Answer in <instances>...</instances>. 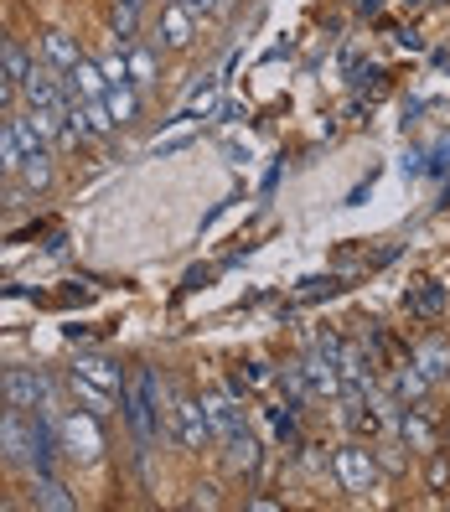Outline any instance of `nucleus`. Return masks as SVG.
Here are the masks:
<instances>
[{"instance_id": "7ed1b4c3", "label": "nucleus", "mask_w": 450, "mask_h": 512, "mask_svg": "<svg viewBox=\"0 0 450 512\" xmlns=\"http://www.w3.org/2000/svg\"><path fill=\"white\" fill-rule=\"evenodd\" d=\"M171 430L176 440H182V450H192V456H202V450H213V419H207L202 399H187V394H176V409H171Z\"/></svg>"}, {"instance_id": "6e6552de", "label": "nucleus", "mask_w": 450, "mask_h": 512, "mask_svg": "<svg viewBox=\"0 0 450 512\" xmlns=\"http://www.w3.org/2000/svg\"><path fill=\"white\" fill-rule=\"evenodd\" d=\"M68 125L83 130V140H99V135H114V114L104 99H68Z\"/></svg>"}, {"instance_id": "f03ea898", "label": "nucleus", "mask_w": 450, "mask_h": 512, "mask_svg": "<svg viewBox=\"0 0 450 512\" xmlns=\"http://www.w3.org/2000/svg\"><path fill=\"white\" fill-rule=\"evenodd\" d=\"M57 430H63V456H73V461H99L104 456V435H99V414L94 409L63 414Z\"/></svg>"}, {"instance_id": "e433bc0d", "label": "nucleus", "mask_w": 450, "mask_h": 512, "mask_svg": "<svg viewBox=\"0 0 450 512\" xmlns=\"http://www.w3.org/2000/svg\"><path fill=\"white\" fill-rule=\"evenodd\" d=\"M125 6H145V0H125Z\"/></svg>"}, {"instance_id": "473e14b6", "label": "nucleus", "mask_w": 450, "mask_h": 512, "mask_svg": "<svg viewBox=\"0 0 450 512\" xmlns=\"http://www.w3.org/2000/svg\"><path fill=\"white\" fill-rule=\"evenodd\" d=\"M187 145H192V135H171V140H156L150 156H176V150H187Z\"/></svg>"}, {"instance_id": "f8f14e48", "label": "nucleus", "mask_w": 450, "mask_h": 512, "mask_svg": "<svg viewBox=\"0 0 450 512\" xmlns=\"http://www.w3.org/2000/svg\"><path fill=\"white\" fill-rule=\"evenodd\" d=\"M414 368L425 373L430 383L435 378H450V342L445 337H425V342L414 347Z\"/></svg>"}, {"instance_id": "a878e982", "label": "nucleus", "mask_w": 450, "mask_h": 512, "mask_svg": "<svg viewBox=\"0 0 450 512\" xmlns=\"http://www.w3.org/2000/svg\"><path fill=\"white\" fill-rule=\"evenodd\" d=\"M99 68H104L109 88H119V83H130V52H125V47H109V52L99 57Z\"/></svg>"}, {"instance_id": "423d86ee", "label": "nucleus", "mask_w": 450, "mask_h": 512, "mask_svg": "<svg viewBox=\"0 0 450 512\" xmlns=\"http://www.w3.org/2000/svg\"><path fill=\"white\" fill-rule=\"evenodd\" d=\"M337 481H342V492H368L373 481H378V456L368 445H342L337 450Z\"/></svg>"}, {"instance_id": "9b49d317", "label": "nucleus", "mask_w": 450, "mask_h": 512, "mask_svg": "<svg viewBox=\"0 0 450 512\" xmlns=\"http://www.w3.org/2000/svg\"><path fill=\"white\" fill-rule=\"evenodd\" d=\"M202 409H207V419H213V435H218L223 445H228L233 435H244V414H238V399H233V394H207Z\"/></svg>"}, {"instance_id": "58836bf2", "label": "nucleus", "mask_w": 450, "mask_h": 512, "mask_svg": "<svg viewBox=\"0 0 450 512\" xmlns=\"http://www.w3.org/2000/svg\"><path fill=\"white\" fill-rule=\"evenodd\" d=\"M0 430H6V414H0Z\"/></svg>"}, {"instance_id": "20e7f679", "label": "nucleus", "mask_w": 450, "mask_h": 512, "mask_svg": "<svg viewBox=\"0 0 450 512\" xmlns=\"http://www.w3.org/2000/svg\"><path fill=\"white\" fill-rule=\"evenodd\" d=\"M0 399H6V409L37 414V409L47 404V383H42V373H32V368H6V373H0Z\"/></svg>"}, {"instance_id": "dca6fc26", "label": "nucleus", "mask_w": 450, "mask_h": 512, "mask_svg": "<svg viewBox=\"0 0 450 512\" xmlns=\"http://www.w3.org/2000/svg\"><path fill=\"white\" fill-rule=\"evenodd\" d=\"M42 57H47V63H52V68H63V73H68V68L78 63V57H83V52H78V42H73V37L63 32V26H52V32L42 37Z\"/></svg>"}, {"instance_id": "39448f33", "label": "nucleus", "mask_w": 450, "mask_h": 512, "mask_svg": "<svg viewBox=\"0 0 450 512\" xmlns=\"http://www.w3.org/2000/svg\"><path fill=\"white\" fill-rule=\"evenodd\" d=\"M21 99L32 109H68V88H63V68H52L47 57L32 68V78L21 83Z\"/></svg>"}, {"instance_id": "1a4fd4ad", "label": "nucleus", "mask_w": 450, "mask_h": 512, "mask_svg": "<svg viewBox=\"0 0 450 512\" xmlns=\"http://www.w3.org/2000/svg\"><path fill=\"white\" fill-rule=\"evenodd\" d=\"M63 88H68V99H104L109 78H104V68L94 63V57H78V63L63 73Z\"/></svg>"}, {"instance_id": "4c0bfd02", "label": "nucleus", "mask_w": 450, "mask_h": 512, "mask_svg": "<svg viewBox=\"0 0 450 512\" xmlns=\"http://www.w3.org/2000/svg\"><path fill=\"white\" fill-rule=\"evenodd\" d=\"M0 42H6V26H0Z\"/></svg>"}, {"instance_id": "6ab92c4d", "label": "nucleus", "mask_w": 450, "mask_h": 512, "mask_svg": "<svg viewBox=\"0 0 450 512\" xmlns=\"http://www.w3.org/2000/svg\"><path fill=\"white\" fill-rule=\"evenodd\" d=\"M6 125H11V135H16V145H21V156H42V150H52V145H47V135L37 130V119H32V114L6 119Z\"/></svg>"}, {"instance_id": "aec40b11", "label": "nucleus", "mask_w": 450, "mask_h": 512, "mask_svg": "<svg viewBox=\"0 0 450 512\" xmlns=\"http://www.w3.org/2000/svg\"><path fill=\"white\" fill-rule=\"evenodd\" d=\"M0 68H6V73H11L16 83H26V78H32V68H37V63H32V52H26L21 42H11V37H6V42H0Z\"/></svg>"}, {"instance_id": "4be33fe9", "label": "nucleus", "mask_w": 450, "mask_h": 512, "mask_svg": "<svg viewBox=\"0 0 450 512\" xmlns=\"http://www.w3.org/2000/svg\"><path fill=\"white\" fill-rule=\"evenodd\" d=\"M21 182H26V192H47V187H52V150H42V156H26Z\"/></svg>"}, {"instance_id": "a19ab883", "label": "nucleus", "mask_w": 450, "mask_h": 512, "mask_svg": "<svg viewBox=\"0 0 450 512\" xmlns=\"http://www.w3.org/2000/svg\"><path fill=\"white\" fill-rule=\"evenodd\" d=\"M0 135H6V125H0Z\"/></svg>"}, {"instance_id": "c85d7f7f", "label": "nucleus", "mask_w": 450, "mask_h": 512, "mask_svg": "<svg viewBox=\"0 0 450 512\" xmlns=\"http://www.w3.org/2000/svg\"><path fill=\"white\" fill-rule=\"evenodd\" d=\"M404 306H409V316H435V311H440V285H430V290L409 295Z\"/></svg>"}, {"instance_id": "ddd939ff", "label": "nucleus", "mask_w": 450, "mask_h": 512, "mask_svg": "<svg viewBox=\"0 0 450 512\" xmlns=\"http://www.w3.org/2000/svg\"><path fill=\"white\" fill-rule=\"evenodd\" d=\"M73 373H83V378H94L99 388H109V394H125V368H119V363H109V357H78V363H73Z\"/></svg>"}, {"instance_id": "2eb2a0df", "label": "nucleus", "mask_w": 450, "mask_h": 512, "mask_svg": "<svg viewBox=\"0 0 450 512\" xmlns=\"http://www.w3.org/2000/svg\"><path fill=\"white\" fill-rule=\"evenodd\" d=\"M388 388H394V404H404V409H414V404L430 399V378L419 373V368H399L394 378H388Z\"/></svg>"}, {"instance_id": "c9c22d12", "label": "nucleus", "mask_w": 450, "mask_h": 512, "mask_svg": "<svg viewBox=\"0 0 450 512\" xmlns=\"http://www.w3.org/2000/svg\"><path fill=\"white\" fill-rule=\"evenodd\" d=\"M357 11H363V16H373V11H378V0H357Z\"/></svg>"}, {"instance_id": "72a5a7b5", "label": "nucleus", "mask_w": 450, "mask_h": 512, "mask_svg": "<svg viewBox=\"0 0 450 512\" xmlns=\"http://www.w3.org/2000/svg\"><path fill=\"white\" fill-rule=\"evenodd\" d=\"M182 6H192L197 16H213V11H223V0H182Z\"/></svg>"}, {"instance_id": "412c9836", "label": "nucleus", "mask_w": 450, "mask_h": 512, "mask_svg": "<svg viewBox=\"0 0 450 512\" xmlns=\"http://www.w3.org/2000/svg\"><path fill=\"white\" fill-rule=\"evenodd\" d=\"M125 52H130V83H135V88L156 83V68H161L156 47H125Z\"/></svg>"}, {"instance_id": "cd10ccee", "label": "nucleus", "mask_w": 450, "mask_h": 512, "mask_svg": "<svg viewBox=\"0 0 450 512\" xmlns=\"http://www.w3.org/2000/svg\"><path fill=\"white\" fill-rule=\"evenodd\" d=\"M425 481H430V492H445V487H450V456H445V450H430Z\"/></svg>"}, {"instance_id": "bb28decb", "label": "nucleus", "mask_w": 450, "mask_h": 512, "mask_svg": "<svg viewBox=\"0 0 450 512\" xmlns=\"http://www.w3.org/2000/svg\"><path fill=\"white\" fill-rule=\"evenodd\" d=\"M21 166H26V156H21V145H16V135L6 125V135H0V171H6V182H11V176H21Z\"/></svg>"}, {"instance_id": "9d476101", "label": "nucleus", "mask_w": 450, "mask_h": 512, "mask_svg": "<svg viewBox=\"0 0 450 512\" xmlns=\"http://www.w3.org/2000/svg\"><path fill=\"white\" fill-rule=\"evenodd\" d=\"M306 378H311V388H316V399H337L342 394V373H337V357L326 352V347H311L306 352Z\"/></svg>"}, {"instance_id": "c756f323", "label": "nucleus", "mask_w": 450, "mask_h": 512, "mask_svg": "<svg viewBox=\"0 0 450 512\" xmlns=\"http://www.w3.org/2000/svg\"><path fill=\"white\" fill-rule=\"evenodd\" d=\"M223 497H218V487H213V481H197V487H192V507H218Z\"/></svg>"}, {"instance_id": "f3484780", "label": "nucleus", "mask_w": 450, "mask_h": 512, "mask_svg": "<svg viewBox=\"0 0 450 512\" xmlns=\"http://www.w3.org/2000/svg\"><path fill=\"white\" fill-rule=\"evenodd\" d=\"M104 104H109V114H114V125H119V130L140 119V94H135V83H119V88H109Z\"/></svg>"}, {"instance_id": "0eeeda50", "label": "nucleus", "mask_w": 450, "mask_h": 512, "mask_svg": "<svg viewBox=\"0 0 450 512\" xmlns=\"http://www.w3.org/2000/svg\"><path fill=\"white\" fill-rule=\"evenodd\" d=\"M156 42H161L166 52H187V47L197 42V11L182 6V0H166V11H161V21H156Z\"/></svg>"}, {"instance_id": "ea45409f", "label": "nucleus", "mask_w": 450, "mask_h": 512, "mask_svg": "<svg viewBox=\"0 0 450 512\" xmlns=\"http://www.w3.org/2000/svg\"><path fill=\"white\" fill-rule=\"evenodd\" d=\"M0 182H6V171H0Z\"/></svg>"}, {"instance_id": "4468645a", "label": "nucleus", "mask_w": 450, "mask_h": 512, "mask_svg": "<svg viewBox=\"0 0 450 512\" xmlns=\"http://www.w3.org/2000/svg\"><path fill=\"white\" fill-rule=\"evenodd\" d=\"M68 388H73V404H83V409H94L99 419L119 404V394H109V388H99L94 378H83V373H68Z\"/></svg>"}, {"instance_id": "5701e85b", "label": "nucleus", "mask_w": 450, "mask_h": 512, "mask_svg": "<svg viewBox=\"0 0 450 512\" xmlns=\"http://www.w3.org/2000/svg\"><path fill=\"white\" fill-rule=\"evenodd\" d=\"M228 466H233V471H254V466H259V440H254L249 430L228 440Z\"/></svg>"}, {"instance_id": "a211bd4d", "label": "nucleus", "mask_w": 450, "mask_h": 512, "mask_svg": "<svg viewBox=\"0 0 450 512\" xmlns=\"http://www.w3.org/2000/svg\"><path fill=\"white\" fill-rule=\"evenodd\" d=\"M109 32L119 47H135L140 42V6H125V0H114V11H109Z\"/></svg>"}, {"instance_id": "f704fd0d", "label": "nucleus", "mask_w": 450, "mask_h": 512, "mask_svg": "<svg viewBox=\"0 0 450 512\" xmlns=\"http://www.w3.org/2000/svg\"><path fill=\"white\" fill-rule=\"evenodd\" d=\"M218 119H223V125H238V119H244V104H223Z\"/></svg>"}, {"instance_id": "393cba45", "label": "nucleus", "mask_w": 450, "mask_h": 512, "mask_svg": "<svg viewBox=\"0 0 450 512\" xmlns=\"http://www.w3.org/2000/svg\"><path fill=\"white\" fill-rule=\"evenodd\" d=\"M218 94H223V78L197 83V88H192V99H187V114H192V119H197V114H218Z\"/></svg>"}, {"instance_id": "b1692460", "label": "nucleus", "mask_w": 450, "mask_h": 512, "mask_svg": "<svg viewBox=\"0 0 450 512\" xmlns=\"http://www.w3.org/2000/svg\"><path fill=\"white\" fill-rule=\"evenodd\" d=\"M37 507H52V512H73L78 502L63 492V481H57V476H37Z\"/></svg>"}, {"instance_id": "7c9ffc66", "label": "nucleus", "mask_w": 450, "mask_h": 512, "mask_svg": "<svg viewBox=\"0 0 450 512\" xmlns=\"http://www.w3.org/2000/svg\"><path fill=\"white\" fill-rule=\"evenodd\" d=\"M373 456H378V466H383V471H404V456H399V445H378Z\"/></svg>"}, {"instance_id": "f257e3e1", "label": "nucleus", "mask_w": 450, "mask_h": 512, "mask_svg": "<svg viewBox=\"0 0 450 512\" xmlns=\"http://www.w3.org/2000/svg\"><path fill=\"white\" fill-rule=\"evenodd\" d=\"M119 409H125L130 430H135V445H140V456H145V445L156 440V373L135 368V378L125 383V394H119Z\"/></svg>"}, {"instance_id": "2f4dec72", "label": "nucleus", "mask_w": 450, "mask_h": 512, "mask_svg": "<svg viewBox=\"0 0 450 512\" xmlns=\"http://www.w3.org/2000/svg\"><path fill=\"white\" fill-rule=\"evenodd\" d=\"M16 94H21V83H16L6 68H0V109H11V104H16Z\"/></svg>"}]
</instances>
